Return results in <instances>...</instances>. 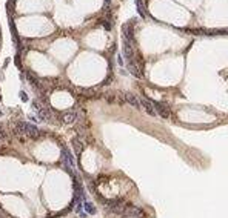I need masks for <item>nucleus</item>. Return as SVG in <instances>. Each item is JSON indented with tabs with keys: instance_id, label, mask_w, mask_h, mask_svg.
Wrapping results in <instances>:
<instances>
[{
	"instance_id": "obj_8",
	"label": "nucleus",
	"mask_w": 228,
	"mask_h": 218,
	"mask_svg": "<svg viewBox=\"0 0 228 218\" xmlns=\"http://www.w3.org/2000/svg\"><path fill=\"white\" fill-rule=\"evenodd\" d=\"M83 209H85V212L90 214V215H94V214H96V207H94V204L90 203V201H85V203H83Z\"/></svg>"
},
{
	"instance_id": "obj_10",
	"label": "nucleus",
	"mask_w": 228,
	"mask_h": 218,
	"mask_svg": "<svg viewBox=\"0 0 228 218\" xmlns=\"http://www.w3.org/2000/svg\"><path fill=\"white\" fill-rule=\"evenodd\" d=\"M5 140V132H3V129H0V141H3Z\"/></svg>"
},
{
	"instance_id": "obj_9",
	"label": "nucleus",
	"mask_w": 228,
	"mask_h": 218,
	"mask_svg": "<svg viewBox=\"0 0 228 218\" xmlns=\"http://www.w3.org/2000/svg\"><path fill=\"white\" fill-rule=\"evenodd\" d=\"M20 98H22V101H28V100H29L28 95H26L25 92H20Z\"/></svg>"
},
{
	"instance_id": "obj_6",
	"label": "nucleus",
	"mask_w": 228,
	"mask_h": 218,
	"mask_svg": "<svg viewBox=\"0 0 228 218\" xmlns=\"http://www.w3.org/2000/svg\"><path fill=\"white\" fill-rule=\"evenodd\" d=\"M76 120H77V112H74V111L66 112V114L62 115V122L66 123V125H71V123H74Z\"/></svg>"
},
{
	"instance_id": "obj_4",
	"label": "nucleus",
	"mask_w": 228,
	"mask_h": 218,
	"mask_svg": "<svg viewBox=\"0 0 228 218\" xmlns=\"http://www.w3.org/2000/svg\"><path fill=\"white\" fill-rule=\"evenodd\" d=\"M140 106H143V109L146 111L148 115H151V117H156V115H157L153 101H150V100H146V98H142V100H140Z\"/></svg>"
},
{
	"instance_id": "obj_2",
	"label": "nucleus",
	"mask_w": 228,
	"mask_h": 218,
	"mask_svg": "<svg viewBox=\"0 0 228 218\" xmlns=\"http://www.w3.org/2000/svg\"><path fill=\"white\" fill-rule=\"evenodd\" d=\"M62 161H63V165H65V168L68 171L74 169V157H73V154L66 147L62 149Z\"/></svg>"
},
{
	"instance_id": "obj_3",
	"label": "nucleus",
	"mask_w": 228,
	"mask_h": 218,
	"mask_svg": "<svg viewBox=\"0 0 228 218\" xmlns=\"http://www.w3.org/2000/svg\"><path fill=\"white\" fill-rule=\"evenodd\" d=\"M154 105V109H156V114L160 115L162 118H170L171 117V112H170V108L163 103H159V101H153Z\"/></svg>"
},
{
	"instance_id": "obj_5",
	"label": "nucleus",
	"mask_w": 228,
	"mask_h": 218,
	"mask_svg": "<svg viewBox=\"0 0 228 218\" xmlns=\"http://www.w3.org/2000/svg\"><path fill=\"white\" fill-rule=\"evenodd\" d=\"M73 147H74V152H76L77 155H80V154L83 152L85 144H83V141H82V138H80V137L73 138Z\"/></svg>"
},
{
	"instance_id": "obj_7",
	"label": "nucleus",
	"mask_w": 228,
	"mask_h": 218,
	"mask_svg": "<svg viewBox=\"0 0 228 218\" xmlns=\"http://www.w3.org/2000/svg\"><path fill=\"white\" fill-rule=\"evenodd\" d=\"M125 101L130 103L133 108H137V109L140 108V100L137 98L134 94H125Z\"/></svg>"
},
{
	"instance_id": "obj_1",
	"label": "nucleus",
	"mask_w": 228,
	"mask_h": 218,
	"mask_svg": "<svg viewBox=\"0 0 228 218\" xmlns=\"http://www.w3.org/2000/svg\"><path fill=\"white\" fill-rule=\"evenodd\" d=\"M105 206H106V209L111 211L113 214L122 215V217H123L128 203H127L125 200H122V198H114V200H106V201H105Z\"/></svg>"
}]
</instances>
